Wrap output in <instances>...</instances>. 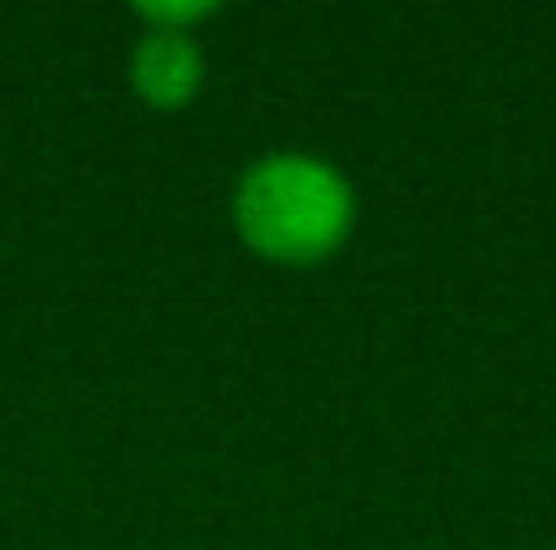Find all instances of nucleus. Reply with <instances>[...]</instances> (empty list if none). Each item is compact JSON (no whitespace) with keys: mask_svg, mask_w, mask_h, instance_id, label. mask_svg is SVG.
<instances>
[{"mask_svg":"<svg viewBox=\"0 0 556 550\" xmlns=\"http://www.w3.org/2000/svg\"><path fill=\"white\" fill-rule=\"evenodd\" d=\"M136 16L147 22V33H189V27H200V22H211L216 16V5H205V0H189V5H174V0H147V5H136Z\"/></svg>","mask_w":556,"mask_h":550,"instance_id":"7ed1b4c3","label":"nucleus"},{"mask_svg":"<svg viewBox=\"0 0 556 550\" xmlns=\"http://www.w3.org/2000/svg\"><path fill=\"white\" fill-rule=\"evenodd\" d=\"M205 81V54L194 33H141L130 54V87L152 108H185Z\"/></svg>","mask_w":556,"mask_h":550,"instance_id":"f03ea898","label":"nucleus"},{"mask_svg":"<svg viewBox=\"0 0 556 550\" xmlns=\"http://www.w3.org/2000/svg\"><path fill=\"white\" fill-rule=\"evenodd\" d=\"M232 227L249 254L308 270L346 248L357 227V189L325 157L270 152L249 163L232 189Z\"/></svg>","mask_w":556,"mask_h":550,"instance_id":"f257e3e1","label":"nucleus"}]
</instances>
